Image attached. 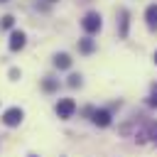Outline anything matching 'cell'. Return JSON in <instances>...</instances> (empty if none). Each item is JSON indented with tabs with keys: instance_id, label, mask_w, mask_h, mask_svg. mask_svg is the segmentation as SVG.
Here are the masks:
<instances>
[{
	"instance_id": "11",
	"label": "cell",
	"mask_w": 157,
	"mask_h": 157,
	"mask_svg": "<svg viewBox=\"0 0 157 157\" xmlns=\"http://www.w3.org/2000/svg\"><path fill=\"white\" fill-rule=\"evenodd\" d=\"M120 37H128V10H120Z\"/></svg>"
},
{
	"instance_id": "9",
	"label": "cell",
	"mask_w": 157,
	"mask_h": 157,
	"mask_svg": "<svg viewBox=\"0 0 157 157\" xmlns=\"http://www.w3.org/2000/svg\"><path fill=\"white\" fill-rule=\"evenodd\" d=\"M54 66H56V69H69V66H71V56H69L66 52L54 54Z\"/></svg>"
},
{
	"instance_id": "2",
	"label": "cell",
	"mask_w": 157,
	"mask_h": 157,
	"mask_svg": "<svg viewBox=\"0 0 157 157\" xmlns=\"http://www.w3.org/2000/svg\"><path fill=\"white\" fill-rule=\"evenodd\" d=\"M22 118H25V110L22 108H7L5 113H2V123L7 125V128H17L20 123H22Z\"/></svg>"
},
{
	"instance_id": "12",
	"label": "cell",
	"mask_w": 157,
	"mask_h": 157,
	"mask_svg": "<svg viewBox=\"0 0 157 157\" xmlns=\"http://www.w3.org/2000/svg\"><path fill=\"white\" fill-rule=\"evenodd\" d=\"M15 25V17L12 15H5V17H0V29H10Z\"/></svg>"
},
{
	"instance_id": "19",
	"label": "cell",
	"mask_w": 157,
	"mask_h": 157,
	"mask_svg": "<svg viewBox=\"0 0 157 157\" xmlns=\"http://www.w3.org/2000/svg\"><path fill=\"white\" fill-rule=\"evenodd\" d=\"M29 157H34V155H29Z\"/></svg>"
},
{
	"instance_id": "18",
	"label": "cell",
	"mask_w": 157,
	"mask_h": 157,
	"mask_svg": "<svg viewBox=\"0 0 157 157\" xmlns=\"http://www.w3.org/2000/svg\"><path fill=\"white\" fill-rule=\"evenodd\" d=\"M49 2H56V0H49Z\"/></svg>"
},
{
	"instance_id": "13",
	"label": "cell",
	"mask_w": 157,
	"mask_h": 157,
	"mask_svg": "<svg viewBox=\"0 0 157 157\" xmlns=\"http://www.w3.org/2000/svg\"><path fill=\"white\" fill-rule=\"evenodd\" d=\"M66 83H69V86H71V88H76V86H81V76H78V74H71V76H69V81H66Z\"/></svg>"
},
{
	"instance_id": "3",
	"label": "cell",
	"mask_w": 157,
	"mask_h": 157,
	"mask_svg": "<svg viewBox=\"0 0 157 157\" xmlns=\"http://www.w3.org/2000/svg\"><path fill=\"white\" fill-rule=\"evenodd\" d=\"M74 113H76V103H74L71 98H61V101L56 103V115H59L61 120H69Z\"/></svg>"
},
{
	"instance_id": "4",
	"label": "cell",
	"mask_w": 157,
	"mask_h": 157,
	"mask_svg": "<svg viewBox=\"0 0 157 157\" xmlns=\"http://www.w3.org/2000/svg\"><path fill=\"white\" fill-rule=\"evenodd\" d=\"M25 44H27V34H25L22 29H15V32L10 34V42H7L10 52H20V49H22Z\"/></svg>"
},
{
	"instance_id": "1",
	"label": "cell",
	"mask_w": 157,
	"mask_h": 157,
	"mask_svg": "<svg viewBox=\"0 0 157 157\" xmlns=\"http://www.w3.org/2000/svg\"><path fill=\"white\" fill-rule=\"evenodd\" d=\"M81 27H83V32H86V34H96V32L103 27V20H101V15H98V12H86V15H83V20H81Z\"/></svg>"
},
{
	"instance_id": "16",
	"label": "cell",
	"mask_w": 157,
	"mask_h": 157,
	"mask_svg": "<svg viewBox=\"0 0 157 157\" xmlns=\"http://www.w3.org/2000/svg\"><path fill=\"white\" fill-rule=\"evenodd\" d=\"M155 64H157V52H155Z\"/></svg>"
},
{
	"instance_id": "10",
	"label": "cell",
	"mask_w": 157,
	"mask_h": 157,
	"mask_svg": "<svg viewBox=\"0 0 157 157\" xmlns=\"http://www.w3.org/2000/svg\"><path fill=\"white\" fill-rule=\"evenodd\" d=\"M93 49H96V44H93V39H91V37L78 39V52H81V54H91Z\"/></svg>"
},
{
	"instance_id": "15",
	"label": "cell",
	"mask_w": 157,
	"mask_h": 157,
	"mask_svg": "<svg viewBox=\"0 0 157 157\" xmlns=\"http://www.w3.org/2000/svg\"><path fill=\"white\" fill-rule=\"evenodd\" d=\"M10 78L17 81V78H20V71H17V69H10Z\"/></svg>"
},
{
	"instance_id": "7",
	"label": "cell",
	"mask_w": 157,
	"mask_h": 157,
	"mask_svg": "<svg viewBox=\"0 0 157 157\" xmlns=\"http://www.w3.org/2000/svg\"><path fill=\"white\" fill-rule=\"evenodd\" d=\"M42 91H44V93H56V91H59V78H54V76L42 78Z\"/></svg>"
},
{
	"instance_id": "8",
	"label": "cell",
	"mask_w": 157,
	"mask_h": 157,
	"mask_svg": "<svg viewBox=\"0 0 157 157\" xmlns=\"http://www.w3.org/2000/svg\"><path fill=\"white\" fill-rule=\"evenodd\" d=\"M145 20H147V27L150 29H157V2L145 10Z\"/></svg>"
},
{
	"instance_id": "14",
	"label": "cell",
	"mask_w": 157,
	"mask_h": 157,
	"mask_svg": "<svg viewBox=\"0 0 157 157\" xmlns=\"http://www.w3.org/2000/svg\"><path fill=\"white\" fill-rule=\"evenodd\" d=\"M147 103H150V105H157V91H152V93H150V98H147Z\"/></svg>"
},
{
	"instance_id": "5",
	"label": "cell",
	"mask_w": 157,
	"mask_h": 157,
	"mask_svg": "<svg viewBox=\"0 0 157 157\" xmlns=\"http://www.w3.org/2000/svg\"><path fill=\"white\" fill-rule=\"evenodd\" d=\"M91 120H93V125H98V128H108L110 123H113V118H110V110H93L91 113Z\"/></svg>"
},
{
	"instance_id": "17",
	"label": "cell",
	"mask_w": 157,
	"mask_h": 157,
	"mask_svg": "<svg viewBox=\"0 0 157 157\" xmlns=\"http://www.w3.org/2000/svg\"><path fill=\"white\" fill-rule=\"evenodd\" d=\"M0 2H7V0H0Z\"/></svg>"
},
{
	"instance_id": "6",
	"label": "cell",
	"mask_w": 157,
	"mask_h": 157,
	"mask_svg": "<svg viewBox=\"0 0 157 157\" xmlns=\"http://www.w3.org/2000/svg\"><path fill=\"white\" fill-rule=\"evenodd\" d=\"M147 137H150L152 142H157V123H147V125H145V130H142V132H137V140H140V142H145Z\"/></svg>"
}]
</instances>
